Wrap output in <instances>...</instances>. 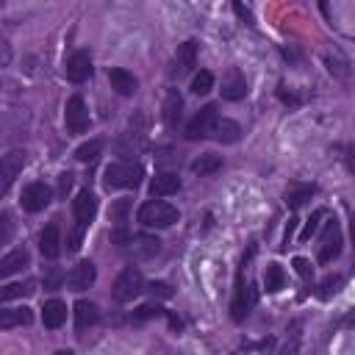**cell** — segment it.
Listing matches in <instances>:
<instances>
[{"instance_id":"cell-12","label":"cell","mask_w":355,"mask_h":355,"mask_svg":"<svg viewBox=\"0 0 355 355\" xmlns=\"http://www.w3.org/2000/svg\"><path fill=\"white\" fill-rule=\"evenodd\" d=\"M72 214H75V225L86 230V227L92 225L94 214H97V197H94L89 189H80L78 197L72 200Z\"/></svg>"},{"instance_id":"cell-40","label":"cell","mask_w":355,"mask_h":355,"mask_svg":"<svg viewBox=\"0 0 355 355\" xmlns=\"http://www.w3.org/2000/svg\"><path fill=\"white\" fill-rule=\"evenodd\" d=\"M58 283H61V272L50 266V272L44 275V288H58Z\"/></svg>"},{"instance_id":"cell-32","label":"cell","mask_w":355,"mask_h":355,"mask_svg":"<svg viewBox=\"0 0 355 355\" xmlns=\"http://www.w3.org/2000/svg\"><path fill=\"white\" fill-rule=\"evenodd\" d=\"M214 89V75L208 69H200L194 78H191V92L194 94H208Z\"/></svg>"},{"instance_id":"cell-36","label":"cell","mask_w":355,"mask_h":355,"mask_svg":"<svg viewBox=\"0 0 355 355\" xmlns=\"http://www.w3.org/2000/svg\"><path fill=\"white\" fill-rule=\"evenodd\" d=\"M166 311L161 308V305H141L136 313H133V319L136 322H141V319H153V316H164Z\"/></svg>"},{"instance_id":"cell-13","label":"cell","mask_w":355,"mask_h":355,"mask_svg":"<svg viewBox=\"0 0 355 355\" xmlns=\"http://www.w3.org/2000/svg\"><path fill=\"white\" fill-rule=\"evenodd\" d=\"M64 75H67V80H72V83L89 80V75H92V55H89V50H75V53L67 58V64H64Z\"/></svg>"},{"instance_id":"cell-29","label":"cell","mask_w":355,"mask_h":355,"mask_svg":"<svg viewBox=\"0 0 355 355\" xmlns=\"http://www.w3.org/2000/svg\"><path fill=\"white\" fill-rule=\"evenodd\" d=\"M324 64H327V69H330L336 78H347V75H349V61H347L338 50H333V55L324 53Z\"/></svg>"},{"instance_id":"cell-14","label":"cell","mask_w":355,"mask_h":355,"mask_svg":"<svg viewBox=\"0 0 355 355\" xmlns=\"http://www.w3.org/2000/svg\"><path fill=\"white\" fill-rule=\"evenodd\" d=\"M94 277H97L94 263H92V261H80V263H75V266L67 272L64 283H67L69 291H83V288H89V286L94 283Z\"/></svg>"},{"instance_id":"cell-25","label":"cell","mask_w":355,"mask_h":355,"mask_svg":"<svg viewBox=\"0 0 355 355\" xmlns=\"http://www.w3.org/2000/svg\"><path fill=\"white\" fill-rule=\"evenodd\" d=\"M283 286H286V272H283V266H280V263H266V269H263V288H266L269 294H277Z\"/></svg>"},{"instance_id":"cell-31","label":"cell","mask_w":355,"mask_h":355,"mask_svg":"<svg viewBox=\"0 0 355 355\" xmlns=\"http://www.w3.org/2000/svg\"><path fill=\"white\" fill-rule=\"evenodd\" d=\"M341 286H344V277H341V275H330V277H324V280L319 283L316 297H319V300H330Z\"/></svg>"},{"instance_id":"cell-11","label":"cell","mask_w":355,"mask_h":355,"mask_svg":"<svg viewBox=\"0 0 355 355\" xmlns=\"http://www.w3.org/2000/svg\"><path fill=\"white\" fill-rule=\"evenodd\" d=\"M197 64V42L194 39H186L183 44H178V53L172 58V67H169V78H183L194 69Z\"/></svg>"},{"instance_id":"cell-26","label":"cell","mask_w":355,"mask_h":355,"mask_svg":"<svg viewBox=\"0 0 355 355\" xmlns=\"http://www.w3.org/2000/svg\"><path fill=\"white\" fill-rule=\"evenodd\" d=\"M316 194V186H311V183H291L288 186V191H286V202L291 205V208H300L305 200H311Z\"/></svg>"},{"instance_id":"cell-43","label":"cell","mask_w":355,"mask_h":355,"mask_svg":"<svg viewBox=\"0 0 355 355\" xmlns=\"http://www.w3.org/2000/svg\"><path fill=\"white\" fill-rule=\"evenodd\" d=\"M3 3H6V0H0V8H3Z\"/></svg>"},{"instance_id":"cell-35","label":"cell","mask_w":355,"mask_h":355,"mask_svg":"<svg viewBox=\"0 0 355 355\" xmlns=\"http://www.w3.org/2000/svg\"><path fill=\"white\" fill-rule=\"evenodd\" d=\"M83 233H86V230H83V227H78V225L69 230V236H67V252H78V250H80Z\"/></svg>"},{"instance_id":"cell-16","label":"cell","mask_w":355,"mask_h":355,"mask_svg":"<svg viewBox=\"0 0 355 355\" xmlns=\"http://www.w3.org/2000/svg\"><path fill=\"white\" fill-rule=\"evenodd\" d=\"M39 250H42V255L50 258V261H55V258L61 255V230H58V222H50V225L42 230V236H39Z\"/></svg>"},{"instance_id":"cell-33","label":"cell","mask_w":355,"mask_h":355,"mask_svg":"<svg viewBox=\"0 0 355 355\" xmlns=\"http://www.w3.org/2000/svg\"><path fill=\"white\" fill-rule=\"evenodd\" d=\"M128 211H130V200H125V197H122V200H114V202H111L108 216H111V222H114V225H119V227H122V225L128 222Z\"/></svg>"},{"instance_id":"cell-34","label":"cell","mask_w":355,"mask_h":355,"mask_svg":"<svg viewBox=\"0 0 355 355\" xmlns=\"http://www.w3.org/2000/svg\"><path fill=\"white\" fill-rule=\"evenodd\" d=\"M324 216H327V211H324V208H316V211L311 214V219L305 222V227H302L300 239H302V241H308V239L316 233V227H319V219H324Z\"/></svg>"},{"instance_id":"cell-9","label":"cell","mask_w":355,"mask_h":355,"mask_svg":"<svg viewBox=\"0 0 355 355\" xmlns=\"http://www.w3.org/2000/svg\"><path fill=\"white\" fill-rule=\"evenodd\" d=\"M25 161H28V153L25 150H11V153H6L0 158V200L6 197V191L11 189V183L17 180V175L22 172Z\"/></svg>"},{"instance_id":"cell-3","label":"cell","mask_w":355,"mask_h":355,"mask_svg":"<svg viewBox=\"0 0 355 355\" xmlns=\"http://www.w3.org/2000/svg\"><path fill=\"white\" fill-rule=\"evenodd\" d=\"M255 247H250V252ZM244 263H247V258L241 261V269H239V277H236V294H233V302H230V319L233 322H244V316L252 311V305L258 300L255 288H250V283L244 280Z\"/></svg>"},{"instance_id":"cell-6","label":"cell","mask_w":355,"mask_h":355,"mask_svg":"<svg viewBox=\"0 0 355 355\" xmlns=\"http://www.w3.org/2000/svg\"><path fill=\"white\" fill-rule=\"evenodd\" d=\"M341 247H344V236H341V225L338 219H327L324 230H322V241H319V263H330L341 255Z\"/></svg>"},{"instance_id":"cell-4","label":"cell","mask_w":355,"mask_h":355,"mask_svg":"<svg viewBox=\"0 0 355 355\" xmlns=\"http://www.w3.org/2000/svg\"><path fill=\"white\" fill-rule=\"evenodd\" d=\"M141 291H144V277H141V272H139L136 266H125V269L116 275L114 286H111V297H114L116 302H130V300H136Z\"/></svg>"},{"instance_id":"cell-17","label":"cell","mask_w":355,"mask_h":355,"mask_svg":"<svg viewBox=\"0 0 355 355\" xmlns=\"http://www.w3.org/2000/svg\"><path fill=\"white\" fill-rule=\"evenodd\" d=\"M25 266H31V252L25 247H17L6 258H0V277H11V275L22 272Z\"/></svg>"},{"instance_id":"cell-2","label":"cell","mask_w":355,"mask_h":355,"mask_svg":"<svg viewBox=\"0 0 355 355\" xmlns=\"http://www.w3.org/2000/svg\"><path fill=\"white\" fill-rule=\"evenodd\" d=\"M180 219L178 208L164 202V200H147L141 208H139V222L144 227H169Z\"/></svg>"},{"instance_id":"cell-24","label":"cell","mask_w":355,"mask_h":355,"mask_svg":"<svg viewBox=\"0 0 355 355\" xmlns=\"http://www.w3.org/2000/svg\"><path fill=\"white\" fill-rule=\"evenodd\" d=\"M108 80H111V89L119 94V97H130L136 92V78L128 72V69H111L108 72Z\"/></svg>"},{"instance_id":"cell-10","label":"cell","mask_w":355,"mask_h":355,"mask_svg":"<svg viewBox=\"0 0 355 355\" xmlns=\"http://www.w3.org/2000/svg\"><path fill=\"white\" fill-rule=\"evenodd\" d=\"M216 103H208V105H202L200 111H197V116L186 125V139L189 141H200V139H205V136H211V128H214V122H216Z\"/></svg>"},{"instance_id":"cell-18","label":"cell","mask_w":355,"mask_h":355,"mask_svg":"<svg viewBox=\"0 0 355 355\" xmlns=\"http://www.w3.org/2000/svg\"><path fill=\"white\" fill-rule=\"evenodd\" d=\"M180 114H183V97H180V92H178V89H169V92H166V97H164V108H161L164 125H166V128H178Z\"/></svg>"},{"instance_id":"cell-23","label":"cell","mask_w":355,"mask_h":355,"mask_svg":"<svg viewBox=\"0 0 355 355\" xmlns=\"http://www.w3.org/2000/svg\"><path fill=\"white\" fill-rule=\"evenodd\" d=\"M42 322H44V327H50V330L61 327V324L67 322V305H64L61 300H47L44 308H42Z\"/></svg>"},{"instance_id":"cell-15","label":"cell","mask_w":355,"mask_h":355,"mask_svg":"<svg viewBox=\"0 0 355 355\" xmlns=\"http://www.w3.org/2000/svg\"><path fill=\"white\" fill-rule=\"evenodd\" d=\"M244 94H247V78L239 67H230L222 78V97L236 103V100H244Z\"/></svg>"},{"instance_id":"cell-30","label":"cell","mask_w":355,"mask_h":355,"mask_svg":"<svg viewBox=\"0 0 355 355\" xmlns=\"http://www.w3.org/2000/svg\"><path fill=\"white\" fill-rule=\"evenodd\" d=\"M100 153H103V139H92V141H86L75 150V158L83 161V164H92V161H97Z\"/></svg>"},{"instance_id":"cell-41","label":"cell","mask_w":355,"mask_h":355,"mask_svg":"<svg viewBox=\"0 0 355 355\" xmlns=\"http://www.w3.org/2000/svg\"><path fill=\"white\" fill-rule=\"evenodd\" d=\"M8 64H11V44L0 39V67H8Z\"/></svg>"},{"instance_id":"cell-21","label":"cell","mask_w":355,"mask_h":355,"mask_svg":"<svg viewBox=\"0 0 355 355\" xmlns=\"http://www.w3.org/2000/svg\"><path fill=\"white\" fill-rule=\"evenodd\" d=\"M211 136H214L219 144H236V141L241 139V128H239V122H233V119H219V116H216V122H214V128H211Z\"/></svg>"},{"instance_id":"cell-27","label":"cell","mask_w":355,"mask_h":355,"mask_svg":"<svg viewBox=\"0 0 355 355\" xmlns=\"http://www.w3.org/2000/svg\"><path fill=\"white\" fill-rule=\"evenodd\" d=\"M219 166H222V158H219V155H214V153H205V155H200L197 161H191V172H194V175H200V178L214 175Z\"/></svg>"},{"instance_id":"cell-20","label":"cell","mask_w":355,"mask_h":355,"mask_svg":"<svg viewBox=\"0 0 355 355\" xmlns=\"http://www.w3.org/2000/svg\"><path fill=\"white\" fill-rule=\"evenodd\" d=\"M72 313H75V327L78 330H86V327H92V324L100 322V308L92 300H78Z\"/></svg>"},{"instance_id":"cell-22","label":"cell","mask_w":355,"mask_h":355,"mask_svg":"<svg viewBox=\"0 0 355 355\" xmlns=\"http://www.w3.org/2000/svg\"><path fill=\"white\" fill-rule=\"evenodd\" d=\"M33 311L31 308H0V330H11L19 324H31Z\"/></svg>"},{"instance_id":"cell-39","label":"cell","mask_w":355,"mask_h":355,"mask_svg":"<svg viewBox=\"0 0 355 355\" xmlns=\"http://www.w3.org/2000/svg\"><path fill=\"white\" fill-rule=\"evenodd\" d=\"M147 291H150L153 297H164V300H166V297H172V288H169L166 283H161V280H158V283H150V288H147Z\"/></svg>"},{"instance_id":"cell-19","label":"cell","mask_w":355,"mask_h":355,"mask_svg":"<svg viewBox=\"0 0 355 355\" xmlns=\"http://www.w3.org/2000/svg\"><path fill=\"white\" fill-rule=\"evenodd\" d=\"M180 189V178L178 172H158L153 180H150V194L153 197H169Z\"/></svg>"},{"instance_id":"cell-7","label":"cell","mask_w":355,"mask_h":355,"mask_svg":"<svg viewBox=\"0 0 355 355\" xmlns=\"http://www.w3.org/2000/svg\"><path fill=\"white\" fill-rule=\"evenodd\" d=\"M50 200H53V189H50L44 180H33V183H28V186L22 189V194H19V202H22V208H25L28 214H39V211H44V208L50 205Z\"/></svg>"},{"instance_id":"cell-38","label":"cell","mask_w":355,"mask_h":355,"mask_svg":"<svg viewBox=\"0 0 355 355\" xmlns=\"http://www.w3.org/2000/svg\"><path fill=\"white\" fill-rule=\"evenodd\" d=\"M291 263H294V269H297V275H300V277H305V280H308V277H313V266H311V261H308V258H300V255H297Z\"/></svg>"},{"instance_id":"cell-42","label":"cell","mask_w":355,"mask_h":355,"mask_svg":"<svg viewBox=\"0 0 355 355\" xmlns=\"http://www.w3.org/2000/svg\"><path fill=\"white\" fill-rule=\"evenodd\" d=\"M69 186H72V175H69V172L58 175V191H61V194H67V191H69Z\"/></svg>"},{"instance_id":"cell-8","label":"cell","mask_w":355,"mask_h":355,"mask_svg":"<svg viewBox=\"0 0 355 355\" xmlns=\"http://www.w3.org/2000/svg\"><path fill=\"white\" fill-rule=\"evenodd\" d=\"M122 252L133 261H147L153 255L161 252V241L155 236H147V233H136V236H128V241L122 244Z\"/></svg>"},{"instance_id":"cell-28","label":"cell","mask_w":355,"mask_h":355,"mask_svg":"<svg viewBox=\"0 0 355 355\" xmlns=\"http://www.w3.org/2000/svg\"><path fill=\"white\" fill-rule=\"evenodd\" d=\"M33 280H22V283H8V286H0V300H19V297H28L33 294Z\"/></svg>"},{"instance_id":"cell-1","label":"cell","mask_w":355,"mask_h":355,"mask_svg":"<svg viewBox=\"0 0 355 355\" xmlns=\"http://www.w3.org/2000/svg\"><path fill=\"white\" fill-rule=\"evenodd\" d=\"M144 178V166L141 164H133V161H114L105 166L103 172V186L108 191H116V189H136Z\"/></svg>"},{"instance_id":"cell-5","label":"cell","mask_w":355,"mask_h":355,"mask_svg":"<svg viewBox=\"0 0 355 355\" xmlns=\"http://www.w3.org/2000/svg\"><path fill=\"white\" fill-rule=\"evenodd\" d=\"M89 105L80 94H72L67 100V108H64V125H67V133L69 136H78V133H86L89 130Z\"/></svg>"},{"instance_id":"cell-37","label":"cell","mask_w":355,"mask_h":355,"mask_svg":"<svg viewBox=\"0 0 355 355\" xmlns=\"http://www.w3.org/2000/svg\"><path fill=\"white\" fill-rule=\"evenodd\" d=\"M11 236H14V222H11V214H0V244H6Z\"/></svg>"}]
</instances>
